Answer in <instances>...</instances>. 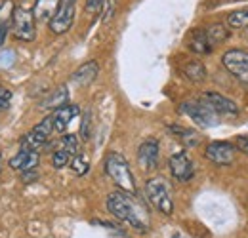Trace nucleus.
Here are the masks:
<instances>
[{"mask_svg":"<svg viewBox=\"0 0 248 238\" xmlns=\"http://www.w3.org/2000/svg\"><path fill=\"white\" fill-rule=\"evenodd\" d=\"M145 193L149 202L155 206L162 215H172L174 213V198H172V189L164 178H151L145 183Z\"/></svg>","mask_w":248,"mask_h":238,"instance_id":"3","label":"nucleus"},{"mask_svg":"<svg viewBox=\"0 0 248 238\" xmlns=\"http://www.w3.org/2000/svg\"><path fill=\"white\" fill-rule=\"evenodd\" d=\"M229 29H231V27L225 25V23H212L208 29L204 30V32H206V38H208V44H210L212 48L223 44V42L231 36V30Z\"/></svg>","mask_w":248,"mask_h":238,"instance_id":"20","label":"nucleus"},{"mask_svg":"<svg viewBox=\"0 0 248 238\" xmlns=\"http://www.w3.org/2000/svg\"><path fill=\"white\" fill-rule=\"evenodd\" d=\"M77 15V0H60L56 14L48 21V27L54 34H65L69 32Z\"/></svg>","mask_w":248,"mask_h":238,"instance_id":"7","label":"nucleus"},{"mask_svg":"<svg viewBox=\"0 0 248 238\" xmlns=\"http://www.w3.org/2000/svg\"><path fill=\"white\" fill-rule=\"evenodd\" d=\"M58 4L60 0H36L34 6H32V15H34V21L40 23V21H50L52 15L56 14L58 10Z\"/></svg>","mask_w":248,"mask_h":238,"instance_id":"18","label":"nucleus"},{"mask_svg":"<svg viewBox=\"0 0 248 238\" xmlns=\"http://www.w3.org/2000/svg\"><path fill=\"white\" fill-rule=\"evenodd\" d=\"M115 6H117V0H105L103 2V23H107V21H111V17H113V14H115Z\"/></svg>","mask_w":248,"mask_h":238,"instance_id":"27","label":"nucleus"},{"mask_svg":"<svg viewBox=\"0 0 248 238\" xmlns=\"http://www.w3.org/2000/svg\"><path fill=\"white\" fill-rule=\"evenodd\" d=\"M103 2H105V0H86V12H90V14L99 12L101 6H103Z\"/></svg>","mask_w":248,"mask_h":238,"instance_id":"30","label":"nucleus"},{"mask_svg":"<svg viewBox=\"0 0 248 238\" xmlns=\"http://www.w3.org/2000/svg\"><path fill=\"white\" fill-rule=\"evenodd\" d=\"M182 74L186 76L189 82L193 84H202L208 78V71L206 67L199 60H189L182 65Z\"/></svg>","mask_w":248,"mask_h":238,"instance_id":"17","label":"nucleus"},{"mask_svg":"<svg viewBox=\"0 0 248 238\" xmlns=\"http://www.w3.org/2000/svg\"><path fill=\"white\" fill-rule=\"evenodd\" d=\"M168 132H172L186 147H197L201 143V135L191 128H184V126L174 124V126H168Z\"/></svg>","mask_w":248,"mask_h":238,"instance_id":"21","label":"nucleus"},{"mask_svg":"<svg viewBox=\"0 0 248 238\" xmlns=\"http://www.w3.org/2000/svg\"><path fill=\"white\" fill-rule=\"evenodd\" d=\"M235 152H237V147L229 141H212L206 145L204 156L216 166H229L235 160Z\"/></svg>","mask_w":248,"mask_h":238,"instance_id":"10","label":"nucleus"},{"mask_svg":"<svg viewBox=\"0 0 248 238\" xmlns=\"http://www.w3.org/2000/svg\"><path fill=\"white\" fill-rule=\"evenodd\" d=\"M10 99H12V91L8 88H2L0 86V109H6L8 103H10Z\"/></svg>","mask_w":248,"mask_h":238,"instance_id":"29","label":"nucleus"},{"mask_svg":"<svg viewBox=\"0 0 248 238\" xmlns=\"http://www.w3.org/2000/svg\"><path fill=\"white\" fill-rule=\"evenodd\" d=\"M99 74V65L97 61H86L84 65H80L73 74H71V80L77 84V86H88L92 84L93 80L97 78Z\"/></svg>","mask_w":248,"mask_h":238,"instance_id":"14","label":"nucleus"},{"mask_svg":"<svg viewBox=\"0 0 248 238\" xmlns=\"http://www.w3.org/2000/svg\"><path fill=\"white\" fill-rule=\"evenodd\" d=\"M78 113H80V109L77 105H69V103L60 107V109H56L52 113V117H54V132H65L67 126L73 122V119Z\"/></svg>","mask_w":248,"mask_h":238,"instance_id":"16","label":"nucleus"},{"mask_svg":"<svg viewBox=\"0 0 248 238\" xmlns=\"http://www.w3.org/2000/svg\"><path fill=\"white\" fill-rule=\"evenodd\" d=\"M71 160H73V156L65 149H62V147L58 150H54V154H52V166H54L56 170H62L65 166H69Z\"/></svg>","mask_w":248,"mask_h":238,"instance_id":"24","label":"nucleus"},{"mask_svg":"<svg viewBox=\"0 0 248 238\" xmlns=\"http://www.w3.org/2000/svg\"><path fill=\"white\" fill-rule=\"evenodd\" d=\"M60 147L67 150L71 156L78 154V137H77L75 134H67V135H63L62 141H60Z\"/></svg>","mask_w":248,"mask_h":238,"instance_id":"25","label":"nucleus"},{"mask_svg":"<svg viewBox=\"0 0 248 238\" xmlns=\"http://www.w3.org/2000/svg\"><path fill=\"white\" fill-rule=\"evenodd\" d=\"M71 166H73V172H75L77 176H84V174H88V170H90V158H88L84 152H78V154L73 156Z\"/></svg>","mask_w":248,"mask_h":238,"instance_id":"23","label":"nucleus"},{"mask_svg":"<svg viewBox=\"0 0 248 238\" xmlns=\"http://www.w3.org/2000/svg\"><path fill=\"white\" fill-rule=\"evenodd\" d=\"M67 101H69V89H67V86H60L58 89H54L46 99L40 101V109L56 111V109H60L63 105H67Z\"/></svg>","mask_w":248,"mask_h":238,"instance_id":"19","label":"nucleus"},{"mask_svg":"<svg viewBox=\"0 0 248 238\" xmlns=\"http://www.w3.org/2000/svg\"><path fill=\"white\" fill-rule=\"evenodd\" d=\"M221 65L229 74H233L241 84L248 86V52L247 50H227L221 56Z\"/></svg>","mask_w":248,"mask_h":238,"instance_id":"6","label":"nucleus"},{"mask_svg":"<svg viewBox=\"0 0 248 238\" xmlns=\"http://www.w3.org/2000/svg\"><path fill=\"white\" fill-rule=\"evenodd\" d=\"M12 30L14 36L21 42H32L36 36V21L31 10L19 6L14 10V17H12Z\"/></svg>","mask_w":248,"mask_h":238,"instance_id":"5","label":"nucleus"},{"mask_svg":"<svg viewBox=\"0 0 248 238\" xmlns=\"http://www.w3.org/2000/svg\"><path fill=\"white\" fill-rule=\"evenodd\" d=\"M107 209H109V213L115 219H119L123 223H128L132 229H136L140 233H147L149 231L147 209L134 198V194L124 193L121 189L111 193L107 196Z\"/></svg>","mask_w":248,"mask_h":238,"instance_id":"1","label":"nucleus"},{"mask_svg":"<svg viewBox=\"0 0 248 238\" xmlns=\"http://www.w3.org/2000/svg\"><path fill=\"white\" fill-rule=\"evenodd\" d=\"M52 132H54V117L48 115L46 119L40 120L29 134L23 135V139H21V149L38 150L40 147H44V145L48 143Z\"/></svg>","mask_w":248,"mask_h":238,"instance_id":"8","label":"nucleus"},{"mask_svg":"<svg viewBox=\"0 0 248 238\" xmlns=\"http://www.w3.org/2000/svg\"><path fill=\"white\" fill-rule=\"evenodd\" d=\"M227 25L231 29H248V6L231 12L227 15Z\"/></svg>","mask_w":248,"mask_h":238,"instance_id":"22","label":"nucleus"},{"mask_svg":"<svg viewBox=\"0 0 248 238\" xmlns=\"http://www.w3.org/2000/svg\"><path fill=\"white\" fill-rule=\"evenodd\" d=\"M158 158H160V145L156 137H147L140 147H138V162L145 172H153L158 168Z\"/></svg>","mask_w":248,"mask_h":238,"instance_id":"11","label":"nucleus"},{"mask_svg":"<svg viewBox=\"0 0 248 238\" xmlns=\"http://www.w3.org/2000/svg\"><path fill=\"white\" fill-rule=\"evenodd\" d=\"M235 147L241 150V152L248 154V135H237L235 137Z\"/></svg>","mask_w":248,"mask_h":238,"instance_id":"28","label":"nucleus"},{"mask_svg":"<svg viewBox=\"0 0 248 238\" xmlns=\"http://www.w3.org/2000/svg\"><path fill=\"white\" fill-rule=\"evenodd\" d=\"M8 29H10V27H4V25H0V48H2L4 40H6V36H8Z\"/></svg>","mask_w":248,"mask_h":238,"instance_id":"31","label":"nucleus"},{"mask_svg":"<svg viewBox=\"0 0 248 238\" xmlns=\"http://www.w3.org/2000/svg\"><path fill=\"white\" fill-rule=\"evenodd\" d=\"M180 111L201 128L217 126V115L212 111V107L202 99L201 101H184L180 105Z\"/></svg>","mask_w":248,"mask_h":238,"instance_id":"4","label":"nucleus"},{"mask_svg":"<svg viewBox=\"0 0 248 238\" xmlns=\"http://www.w3.org/2000/svg\"><path fill=\"white\" fill-rule=\"evenodd\" d=\"M92 135V113L90 111H84L82 115V124H80V137L84 141H88Z\"/></svg>","mask_w":248,"mask_h":238,"instance_id":"26","label":"nucleus"},{"mask_svg":"<svg viewBox=\"0 0 248 238\" xmlns=\"http://www.w3.org/2000/svg\"><path fill=\"white\" fill-rule=\"evenodd\" d=\"M38 162H40L38 150L21 149L12 160H10V168H14V170H17V172L23 174V172H32V170H36Z\"/></svg>","mask_w":248,"mask_h":238,"instance_id":"13","label":"nucleus"},{"mask_svg":"<svg viewBox=\"0 0 248 238\" xmlns=\"http://www.w3.org/2000/svg\"><path fill=\"white\" fill-rule=\"evenodd\" d=\"M105 174L113 179V183L124 191V193H130V194H136V178L130 170V164L128 160L124 158V154L117 152V150H111L107 156H105Z\"/></svg>","mask_w":248,"mask_h":238,"instance_id":"2","label":"nucleus"},{"mask_svg":"<svg viewBox=\"0 0 248 238\" xmlns=\"http://www.w3.org/2000/svg\"><path fill=\"white\" fill-rule=\"evenodd\" d=\"M202 101H206V103L212 107V111L216 113L217 117H239V113H241L239 105H237L233 99L225 97L223 93L214 91V89L204 91Z\"/></svg>","mask_w":248,"mask_h":238,"instance_id":"9","label":"nucleus"},{"mask_svg":"<svg viewBox=\"0 0 248 238\" xmlns=\"http://www.w3.org/2000/svg\"><path fill=\"white\" fill-rule=\"evenodd\" d=\"M168 168H170V174L172 178L180 183H187L191 181L195 176V168H193V162L191 158L187 156V152H174L168 160Z\"/></svg>","mask_w":248,"mask_h":238,"instance_id":"12","label":"nucleus"},{"mask_svg":"<svg viewBox=\"0 0 248 238\" xmlns=\"http://www.w3.org/2000/svg\"><path fill=\"white\" fill-rule=\"evenodd\" d=\"M187 48L195 56H206V54L212 52V46L208 44L206 32L202 29H193L189 32V36H187Z\"/></svg>","mask_w":248,"mask_h":238,"instance_id":"15","label":"nucleus"}]
</instances>
